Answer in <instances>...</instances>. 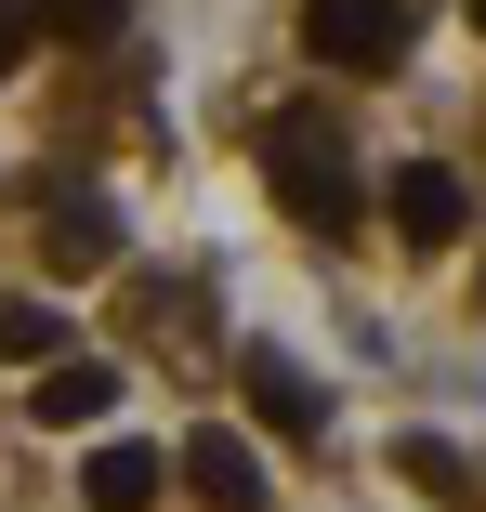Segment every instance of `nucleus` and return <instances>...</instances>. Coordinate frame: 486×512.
Here are the masks:
<instances>
[{"label": "nucleus", "mask_w": 486, "mask_h": 512, "mask_svg": "<svg viewBox=\"0 0 486 512\" xmlns=\"http://www.w3.org/2000/svg\"><path fill=\"white\" fill-rule=\"evenodd\" d=\"M395 473H408L421 499H447V512H460V499H486V486H473V460H460L447 434H408V447H395Z\"/></svg>", "instance_id": "nucleus-9"}, {"label": "nucleus", "mask_w": 486, "mask_h": 512, "mask_svg": "<svg viewBox=\"0 0 486 512\" xmlns=\"http://www.w3.org/2000/svg\"><path fill=\"white\" fill-rule=\"evenodd\" d=\"M0 355H14V368H53V355H66V316L27 302V289H0Z\"/></svg>", "instance_id": "nucleus-10"}, {"label": "nucleus", "mask_w": 486, "mask_h": 512, "mask_svg": "<svg viewBox=\"0 0 486 512\" xmlns=\"http://www.w3.org/2000/svg\"><path fill=\"white\" fill-rule=\"evenodd\" d=\"M27 407H40L53 434H92V421L119 407V368H106V355H53V368L27 381Z\"/></svg>", "instance_id": "nucleus-5"}, {"label": "nucleus", "mask_w": 486, "mask_h": 512, "mask_svg": "<svg viewBox=\"0 0 486 512\" xmlns=\"http://www.w3.org/2000/svg\"><path fill=\"white\" fill-rule=\"evenodd\" d=\"M40 27H66V40H106V27H119V0H40Z\"/></svg>", "instance_id": "nucleus-11"}, {"label": "nucleus", "mask_w": 486, "mask_h": 512, "mask_svg": "<svg viewBox=\"0 0 486 512\" xmlns=\"http://www.w3.org/2000/svg\"><path fill=\"white\" fill-rule=\"evenodd\" d=\"M263 184H276V211L303 224V237H355L368 224V184H355V158H342V132L316 106H289L263 132Z\"/></svg>", "instance_id": "nucleus-1"}, {"label": "nucleus", "mask_w": 486, "mask_h": 512, "mask_svg": "<svg viewBox=\"0 0 486 512\" xmlns=\"http://www.w3.org/2000/svg\"><path fill=\"white\" fill-rule=\"evenodd\" d=\"M40 250H53V263H106V250H119V197H92V184H66L53 211H40Z\"/></svg>", "instance_id": "nucleus-7"}, {"label": "nucleus", "mask_w": 486, "mask_h": 512, "mask_svg": "<svg viewBox=\"0 0 486 512\" xmlns=\"http://www.w3.org/2000/svg\"><path fill=\"white\" fill-rule=\"evenodd\" d=\"M158 486H171V460H158V447H92V473H79V499H92V512H158Z\"/></svg>", "instance_id": "nucleus-8"}, {"label": "nucleus", "mask_w": 486, "mask_h": 512, "mask_svg": "<svg viewBox=\"0 0 486 512\" xmlns=\"http://www.w3.org/2000/svg\"><path fill=\"white\" fill-rule=\"evenodd\" d=\"M303 53L342 66V79L408 66V0H303Z\"/></svg>", "instance_id": "nucleus-2"}, {"label": "nucleus", "mask_w": 486, "mask_h": 512, "mask_svg": "<svg viewBox=\"0 0 486 512\" xmlns=\"http://www.w3.org/2000/svg\"><path fill=\"white\" fill-rule=\"evenodd\" d=\"M473 27H486V0H473Z\"/></svg>", "instance_id": "nucleus-13"}, {"label": "nucleus", "mask_w": 486, "mask_h": 512, "mask_svg": "<svg viewBox=\"0 0 486 512\" xmlns=\"http://www.w3.org/2000/svg\"><path fill=\"white\" fill-rule=\"evenodd\" d=\"M27 40H40V0H0V79L27 66Z\"/></svg>", "instance_id": "nucleus-12"}, {"label": "nucleus", "mask_w": 486, "mask_h": 512, "mask_svg": "<svg viewBox=\"0 0 486 512\" xmlns=\"http://www.w3.org/2000/svg\"><path fill=\"white\" fill-rule=\"evenodd\" d=\"M381 211H395L408 250H460V237H473V184H460L447 158H408L395 184H381Z\"/></svg>", "instance_id": "nucleus-3"}, {"label": "nucleus", "mask_w": 486, "mask_h": 512, "mask_svg": "<svg viewBox=\"0 0 486 512\" xmlns=\"http://www.w3.org/2000/svg\"><path fill=\"white\" fill-rule=\"evenodd\" d=\"M237 381H250V407H263V421H276L289 447H316V434H329V394H316V368H289L276 342H250V355H237Z\"/></svg>", "instance_id": "nucleus-4"}, {"label": "nucleus", "mask_w": 486, "mask_h": 512, "mask_svg": "<svg viewBox=\"0 0 486 512\" xmlns=\"http://www.w3.org/2000/svg\"><path fill=\"white\" fill-rule=\"evenodd\" d=\"M184 486H198L211 512H263V460L237 434H184Z\"/></svg>", "instance_id": "nucleus-6"}]
</instances>
